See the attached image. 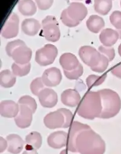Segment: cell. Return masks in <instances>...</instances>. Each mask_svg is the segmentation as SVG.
Here are the masks:
<instances>
[{
  "instance_id": "obj_1",
  "label": "cell",
  "mask_w": 121,
  "mask_h": 154,
  "mask_svg": "<svg viewBox=\"0 0 121 154\" xmlns=\"http://www.w3.org/2000/svg\"><path fill=\"white\" fill-rule=\"evenodd\" d=\"M76 152L80 154H104L106 143L91 128L79 134L75 142Z\"/></svg>"
},
{
  "instance_id": "obj_2",
  "label": "cell",
  "mask_w": 121,
  "mask_h": 154,
  "mask_svg": "<svg viewBox=\"0 0 121 154\" xmlns=\"http://www.w3.org/2000/svg\"><path fill=\"white\" fill-rule=\"evenodd\" d=\"M101 112V97L98 91H90L86 93L76 110L79 116L89 120H93L100 117Z\"/></svg>"
},
{
  "instance_id": "obj_3",
  "label": "cell",
  "mask_w": 121,
  "mask_h": 154,
  "mask_svg": "<svg viewBox=\"0 0 121 154\" xmlns=\"http://www.w3.org/2000/svg\"><path fill=\"white\" fill-rule=\"evenodd\" d=\"M98 92L102 103V112L100 118L109 119L116 116L121 109V99L119 94L109 88L101 89Z\"/></svg>"
},
{
  "instance_id": "obj_4",
  "label": "cell",
  "mask_w": 121,
  "mask_h": 154,
  "mask_svg": "<svg viewBox=\"0 0 121 154\" xmlns=\"http://www.w3.org/2000/svg\"><path fill=\"white\" fill-rule=\"evenodd\" d=\"M42 25H43L42 35L47 41L55 42L60 39L61 32H60L57 20L54 16L49 15L45 17L42 22Z\"/></svg>"
},
{
  "instance_id": "obj_5",
  "label": "cell",
  "mask_w": 121,
  "mask_h": 154,
  "mask_svg": "<svg viewBox=\"0 0 121 154\" xmlns=\"http://www.w3.org/2000/svg\"><path fill=\"white\" fill-rule=\"evenodd\" d=\"M58 54L57 48L53 44H46L43 48L37 50L35 53V61L41 66L52 64Z\"/></svg>"
},
{
  "instance_id": "obj_6",
  "label": "cell",
  "mask_w": 121,
  "mask_h": 154,
  "mask_svg": "<svg viewBox=\"0 0 121 154\" xmlns=\"http://www.w3.org/2000/svg\"><path fill=\"white\" fill-rule=\"evenodd\" d=\"M79 55L81 60L91 69L98 63L102 54L91 46H82L79 50Z\"/></svg>"
},
{
  "instance_id": "obj_7",
  "label": "cell",
  "mask_w": 121,
  "mask_h": 154,
  "mask_svg": "<svg viewBox=\"0 0 121 154\" xmlns=\"http://www.w3.org/2000/svg\"><path fill=\"white\" fill-rule=\"evenodd\" d=\"M19 32V18L16 14L13 13L7 20L5 21L2 31L1 34L4 38L5 39H10L15 37Z\"/></svg>"
},
{
  "instance_id": "obj_8",
  "label": "cell",
  "mask_w": 121,
  "mask_h": 154,
  "mask_svg": "<svg viewBox=\"0 0 121 154\" xmlns=\"http://www.w3.org/2000/svg\"><path fill=\"white\" fill-rule=\"evenodd\" d=\"M43 123L49 129L62 128L65 125V117L64 115L58 109L57 111L47 114L43 118Z\"/></svg>"
},
{
  "instance_id": "obj_9",
  "label": "cell",
  "mask_w": 121,
  "mask_h": 154,
  "mask_svg": "<svg viewBox=\"0 0 121 154\" xmlns=\"http://www.w3.org/2000/svg\"><path fill=\"white\" fill-rule=\"evenodd\" d=\"M91 128L89 125L81 124L80 122H72V125L69 128V134H68V149L72 152H76L75 150V142L76 138L79 135V134L86 129Z\"/></svg>"
},
{
  "instance_id": "obj_10",
  "label": "cell",
  "mask_w": 121,
  "mask_h": 154,
  "mask_svg": "<svg viewBox=\"0 0 121 154\" xmlns=\"http://www.w3.org/2000/svg\"><path fill=\"white\" fill-rule=\"evenodd\" d=\"M62 79V76L61 70L55 67L47 69L46 70H44L42 76L43 84L48 88L58 86L61 83Z\"/></svg>"
},
{
  "instance_id": "obj_11",
  "label": "cell",
  "mask_w": 121,
  "mask_h": 154,
  "mask_svg": "<svg viewBox=\"0 0 121 154\" xmlns=\"http://www.w3.org/2000/svg\"><path fill=\"white\" fill-rule=\"evenodd\" d=\"M20 112V105L12 100H4L0 104V115L5 118H15Z\"/></svg>"
},
{
  "instance_id": "obj_12",
  "label": "cell",
  "mask_w": 121,
  "mask_h": 154,
  "mask_svg": "<svg viewBox=\"0 0 121 154\" xmlns=\"http://www.w3.org/2000/svg\"><path fill=\"white\" fill-rule=\"evenodd\" d=\"M33 111L26 106L20 105V112L14 118L15 125L19 128H27L31 125L33 120Z\"/></svg>"
},
{
  "instance_id": "obj_13",
  "label": "cell",
  "mask_w": 121,
  "mask_h": 154,
  "mask_svg": "<svg viewBox=\"0 0 121 154\" xmlns=\"http://www.w3.org/2000/svg\"><path fill=\"white\" fill-rule=\"evenodd\" d=\"M40 104L46 108H52L56 106L58 101V97L56 92L51 88H43L38 95Z\"/></svg>"
},
{
  "instance_id": "obj_14",
  "label": "cell",
  "mask_w": 121,
  "mask_h": 154,
  "mask_svg": "<svg viewBox=\"0 0 121 154\" xmlns=\"http://www.w3.org/2000/svg\"><path fill=\"white\" fill-rule=\"evenodd\" d=\"M17 64H27L32 58V50L24 44L19 46L10 56Z\"/></svg>"
},
{
  "instance_id": "obj_15",
  "label": "cell",
  "mask_w": 121,
  "mask_h": 154,
  "mask_svg": "<svg viewBox=\"0 0 121 154\" xmlns=\"http://www.w3.org/2000/svg\"><path fill=\"white\" fill-rule=\"evenodd\" d=\"M47 143L53 149H61L68 143V134L62 131L52 133L47 138Z\"/></svg>"
},
{
  "instance_id": "obj_16",
  "label": "cell",
  "mask_w": 121,
  "mask_h": 154,
  "mask_svg": "<svg viewBox=\"0 0 121 154\" xmlns=\"http://www.w3.org/2000/svg\"><path fill=\"white\" fill-rule=\"evenodd\" d=\"M66 11L70 17L79 22L82 21L88 14L87 7L83 4L78 2H73L70 4V5L66 8Z\"/></svg>"
},
{
  "instance_id": "obj_17",
  "label": "cell",
  "mask_w": 121,
  "mask_h": 154,
  "mask_svg": "<svg viewBox=\"0 0 121 154\" xmlns=\"http://www.w3.org/2000/svg\"><path fill=\"white\" fill-rule=\"evenodd\" d=\"M61 101L63 105L69 107H75L81 103V97L75 89H66L62 93Z\"/></svg>"
},
{
  "instance_id": "obj_18",
  "label": "cell",
  "mask_w": 121,
  "mask_h": 154,
  "mask_svg": "<svg viewBox=\"0 0 121 154\" xmlns=\"http://www.w3.org/2000/svg\"><path fill=\"white\" fill-rule=\"evenodd\" d=\"M119 38V32H117L116 30L110 29V28L103 29L100 34V40L101 43L106 47L113 46L117 42Z\"/></svg>"
},
{
  "instance_id": "obj_19",
  "label": "cell",
  "mask_w": 121,
  "mask_h": 154,
  "mask_svg": "<svg viewBox=\"0 0 121 154\" xmlns=\"http://www.w3.org/2000/svg\"><path fill=\"white\" fill-rule=\"evenodd\" d=\"M8 143V152L11 154L20 153L24 148V140L17 134H9L6 137Z\"/></svg>"
},
{
  "instance_id": "obj_20",
  "label": "cell",
  "mask_w": 121,
  "mask_h": 154,
  "mask_svg": "<svg viewBox=\"0 0 121 154\" xmlns=\"http://www.w3.org/2000/svg\"><path fill=\"white\" fill-rule=\"evenodd\" d=\"M59 61H60V64H61L62 68L63 69V70H68V71L75 69L80 65V62H79L78 59L76 58V56L70 52L63 53L60 57Z\"/></svg>"
},
{
  "instance_id": "obj_21",
  "label": "cell",
  "mask_w": 121,
  "mask_h": 154,
  "mask_svg": "<svg viewBox=\"0 0 121 154\" xmlns=\"http://www.w3.org/2000/svg\"><path fill=\"white\" fill-rule=\"evenodd\" d=\"M41 29L40 23L33 18H28L23 21L22 23V30L24 33L28 36H34L38 33Z\"/></svg>"
},
{
  "instance_id": "obj_22",
  "label": "cell",
  "mask_w": 121,
  "mask_h": 154,
  "mask_svg": "<svg viewBox=\"0 0 121 154\" xmlns=\"http://www.w3.org/2000/svg\"><path fill=\"white\" fill-rule=\"evenodd\" d=\"M18 10L23 15L31 16L36 13V5L33 0H20Z\"/></svg>"
},
{
  "instance_id": "obj_23",
  "label": "cell",
  "mask_w": 121,
  "mask_h": 154,
  "mask_svg": "<svg viewBox=\"0 0 121 154\" xmlns=\"http://www.w3.org/2000/svg\"><path fill=\"white\" fill-rule=\"evenodd\" d=\"M16 76L13 73V71L9 69H5L0 72V85L2 88H9L15 84Z\"/></svg>"
},
{
  "instance_id": "obj_24",
  "label": "cell",
  "mask_w": 121,
  "mask_h": 154,
  "mask_svg": "<svg viewBox=\"0 0 121 154\" xmlns=\"http://www.w3.org/2000/svg\"><path fill=\"white\" fill-rule=\"evenodd\" d=\"M87 27L88 29L94 33H98L99 32H100L105 25L104 20L99 16V15H91L88 21H87Z\"/></svg>"
},
{
  "instance_id": "obj_25",
  "label": "cell",
  "mask_w": 121,
  "mask_h": 154,
  "mask_svg": "<svg viewBox=\"0 0 121 154\" xmlns=\"http://www.w3.org/2000/svg\"><path fill=\"white\" fill-rule=\"evenodd\" d=\"M111 8L112 0H94V9L100 14H108Z\"/></svg>"
},
{
  "instance_id": "obj_26",
  "label": "cell",
  "mask_w": 121,
  "mask_h": 154,
  "mask_svg": "<svg viewBox=\"0 0 121 154\" xmlns=\"http://www.w3.org/2000/svg\"><path fill=\"white\" fill-rule=\"evenodd\" d=\"M42 135L37 132H32L25 137V144L31 146L35 150H38L42 146Z\"/></svg>"
},
{
  "instance_id": "obj_27",
  "label": "cell",
  "mask_w": 121,
  "mask_h": 154,
  "mask_svg": "<svg viewBox=\"0 0 121 154\" xmlns=\"http://www.w3.org/2000/svg\"><path fill=\"white\" fill-rule=\"evenodd\" d=\"M31 69V64L27 63V64H17V63H14L12 65V71L13 73L16 76V77H24L26 76Z\"/></svg>"
},
{
  "instance_id": "obj_28",
  "label": "cell",
  "mask_w": 121,
  "mask_h": 154,
  "mask_svg": "<svg viewBox=\"0 0 121 154\" xmlns=\"http://www.w3.org/2000/svg\"><path fill=\"white\" fill-rule=\"evenodd\" d=\"M107 79V75L104 74V75H101V76H98V75H90L87 79H86V84H87V87L89 88H92L94 87H97V86H100L101 85L105 79Z\"/></svg>"
},
{
  "instance_id": "obj_29",
  "label": "cell",
  "mask_w": 121,
  "mask_h": 154,
  "mask_svg": "<svg viewBox=\"0 0 121 154\" xmlns=\"http://www.w3.org/2000/svg\"><path fill=\"white\" fill-rule=\"evenodd\" d=\"M44 84L43 82V79L42 78H36L34 79L32 82H31V85H30V89H31V92L37 96L40 94V92L44 88Z\"/></svg>"
},
{
  "instance_id": "obj_30",
  "label": "cell",
  "mask_w": 121,
  "mask_h": 154,
  "mask_svg": "<svg viewBox=\"0 0 121 154\" xmlns=\"http://www.w3.org/2000/svg\"><path fill=\"white\" fill-rule=\"evenodd\" d=\"M109 62H110L109 59L105 55L102 54L101 57H100V60L98 61V63L93 68H91V69L93 71H95V72L102 73V72H104L107 69V68L109 66Z\"/></svg>"
},
{
  "instance_id": "obj_31",
  "label": "cell",
  "mask_w": 121,
  "mask_h": 154,
  "mask_svg": "<svg viewBox=\"0 0 121 154\" xmlns=\"http://www.w3.org/2000/svg\"><path fill=\"white\" fill-rule=\"evenodd\" d=\"M18 104H19V105H24V106H28V107L33 111V113H34V112L36 111V109H37L36 101H35L33 97H29V96H24V97H20V99H19V101H18Z\"/></svg>"
},
{
  "instance_id": "obj_32",
  "label": "cell",
  "mask_w": 121,
  "mask_h": 154,
  "mask_svg": "<svg viewBox=\"0 0 121 154\" xmlns=\"http://www.w3.org/2000/svg\"><path fill=\"white\" fill-rule=\"evenodd\" d=\"M83 74V67L81 64L79 65L78 68H76L73 70H64V75L68 79L71 80H74V79H78L81 75Z\"/></svg>"
},
{
  "instance_id": "obj_33",
  "label": "cell",
  "mask_w": 121,
  "mask_h": 154,
  "mask_svg": "<svg viewBox=\"0 0 121 154\" xmlns=\"http://www.w3.org/2000/svg\"><path fill=\"white\" fill-rule=\"evenodd\" d=\"M61 20H62V22L66 26H68V27H75V26H77V25L81 23V22L76 21V20L72 19V17H70V15L68 14L66 9H64V10L62 11V14H61Z\"/></svg>"
},
{
  "instance_id": "obj_34",
  "label": "cell",
  "mask_w": 121,
  "mask_h": 154,
  "mask_svg": "<svg viewBox=\"0 0 121 154\" xmlns=\"http://www.w3.org/2000/svg\"><path fill=\"white\" fill-rule=\"evenodd\" d=\"M110 21L115 28H117L118 30H121V12L114 11L110 14Z\"/></svg>"
},
{
  "instance_id": "obj_35",
  "label": "cell",
  "mask_w": 121,
  "mask_h": 154,
  "mask_svg": "<svg viewBox=\"0 0 121 154\" xmlns=\"http://www.w3.org/2000/svg\"><path fill=\"white\" fill-rule=\"evenodd\" d=\"M99 51L101 54L105 55L109 59L110 61L113 60L114 58H115V50L113 48H111V47H106L104 45L100 46L99 47Z\"/></svg>"
},
{
  "instance_id": "obj_36",
  "label": "cell",
  "mask_w": 121,
  "mask_h": 154,
  "mask_svg": "<svg viewBox=\"0 0 121 154\" xmlns=\"http://www.w3.org/2000/svg\"><path fill=\"white\" fill-rule=\"evenodd\" d=\"M24 44V42L22 41V40H15V41H13V42H10L7 43L6 47H5V51H6V53L8 56H11V54L13 53L14 51H15L19 46Z\"/></svg>"
},
{
  "instance_id": "obj_37",
  "label": "cell",
  "mask_w": 121,
  "mask_h": 154,
  "mask_svg": "<svg viewBox=\"0 0 121 154\" xmlns=\"http://www.w3.org/2000/svg\"><path fill=\"white\" fill-rule=\"evenodd\" d=\"M59 110L64 115V117H65V125L63 128H70V126L72 124V118H73L72 113L66 108H60Z\"/></svg>"
},
{
  "instance_id": "obj_38",
  "label": "cell",
  "mask_w": 121,
  "mask_h": 154,
  "mask_svg": "<svg viewBox=\"0 0 121 154\" xmlns=\"http://www.w3.org/2000/svg\"><path fill=\"white\" fill-rule=\"evenodd\" d=\"M53 3V0H36V5L41 10L49 9Z\"/></svg>"
},
{
  "instance_id": "obj_39",
  "label": "cell",
  "mask_w": 121,
  "mask_h": 154,
  "mask_svg": "<svg viewBox=\"0 0 121 154\" xmlns=\"http://www.w3.org/2000/svg\"><path fill=\"white\" fill-rule=\"evenodd\" d=\"M110 71H111L112 75H114L115 77H117L119 79H121V63L115 66L113 69H111Z\"/></svg>"
},
{
  "instance_id": "obj_40",
  "label": "cell",
  "mask_w": 121,
  "mask_h": 154,
  "mask_svg": "<svg viewBox=\"0 0 121 154\" xmlns=\"http://www.w3.org/2000/svg\"><path fill=\"white\" fill-rule=\"evenodd\" d=\"M0 152H4L5 149H7L8 147V143L6 139H4L3 137H0Z\"/></svg>"
},
{
  "instance_id": "obj_41",
  "label": "cell",
  "mask_w": 121,
  "mask_h": 154,
  "mask_svg": "<svg viewBox=\"0 0 121 154\" xmlns=\"http://www.w3.org/2000/svg\"><path fill=\"white\" fill-rule=\"evenodd\" d=\"M36 151H37V150L33 149V147L27 146V145H26V146H25V151L23 152V154H38Z\"/></svg>"
},
{
  "instance_id": "obj_42",
  "label": "cell",
  "mask_w": 121,
  "mask_h": 154,
  "mask_svg": "<svg viewBox=\"0 0 121 154\" xmlns=\"http://www.w3.org/2000/svg\"><path fill=\"white\" fill-rule=\"evenodd\" d=\"M119 54L121 56V44L119 46Z\"/></svg>"
},
{
  "instance_id": "obj_43",
  "label": "cell",
  "mask_w": 121,
  "mask_h": 154,
  "mask_svg": "<svg viewBox=\"0 0 121 154\" xmlns=\"http://www.w3.org/2000/svg\"><path fill=\"white\" fill-rule=\"evenodd\" d=\"M66 152H66V150H63V151H62V152L60 154H66Z\"/></svg>"
},
{
  "instance_id": "obj_44",
  "label": "cell",
  "mask_w": 121,
  "mask_h": 154,
  "mask_svg": "<svg viewBox=\"0 0 121 154\" xmlns=\"http://www.w3.org/2000/svg\"><path fill=\"white\" fill-rule=\"evenodd\" d=\"M119 38L121 39V30H119Z\"/></svg>"
},
{
  "instance_id": "obj_45",
  "label": "cell",
  "mask_w": 121,
  "mask_h": 154,
  "mask_svg": "<svg viewBox=\"0 0 121 154\" xmlns=\"http://www.w3.org/2000/svg\"><path fill=\"white\" fill-rule=\"evenodd\" d=\"M120 5H121V2H120Z\"/></svg>"
}]
</instances>
